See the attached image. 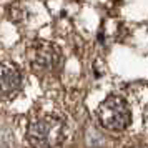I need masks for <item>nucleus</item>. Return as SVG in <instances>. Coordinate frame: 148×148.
Wrapping results in <instances>:
<instances>
[{
	"instance_id": "f257e3e1",
	"label": "nucleus",
	"mask_w": 148,
	"mask_h": 148,
	"mask_svg": "<svg viewBox=\"0 0 148 148\" xmlns=\"http://www.w3.org/2000/svg\"><path fill=\"white\" fill-rule=\"evenodd\" d=\"M27 135L30 143L37 148H58L65 140L67 128L60 118L43 115L28 123Z\"/></svg>"
},
{
	"instance_id": "f03ea898",
	"label": "nucleus",
	"mask_w": 148,
	"mask_h": 148,
	"mask_svg": "<svg viewBox=\"0 0 148 148\" xmlns=\"http://www.w3.org/2000/svg\"><path fill=\"white\" fill-rule=\"evenodd\" d=\"M97 115L101 127L110 132H123L132 121V113L127 101L118 95H112L101 101Z\"/></svg>"
},
{
	"instance_id": "7ed1b4c3",
	"label": "nucleus",
	"mask_w": 148,
	"mask_h": 148,
	"mask_svg": "<svg viewBox=\"0 0 148 148\" xmlns=\"http://www.w3.org/2000/svg\"><path fill=\"white\" fill-rule=\"evenodd\" d=\"M30 60H32V67L38 70L40 73H53L60 67L58 50H57V47H53L52 43H47V42L37 43L32 48Z\"/></svg>"
},
{
	"instance_id": "20e7f679",
	"label": "nucleus",
	"mask_w": 148,
	"mask_h": 148,
	"mask_svg": "<svg viewBox=\"0 0 148 148\" xmlns=\"http://www.w3.org/2000/svg\"><path fill=\"white\" fill-rule=\"evenodd\" d=\"M0 85H2V95L3 98H8L18 92L22 87V75L18 68L12 63H3L0 70Z\"/></svg>"
}]
</instances>
